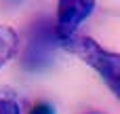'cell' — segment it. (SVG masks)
<instances>
[{"instance_id": "8992f818", "label": "cell", "mask_w": 120, "mask_h": 114, "mask_svg": "<svg viewBox=\"0 0 120 114\" xmlns=\"http://www.w3.org/2000/svg\"><path fill=\"white\" fill-rule=\"evenodd\" d=\"M27 114H55V108L51 104H46V102H38V104H34L30 108Z\"/></svg>"}, {"instance_id": "6da1fadb", "label": "cell", "mask_w": 120, "mask_h": 114, "mask_svg": "<svg viewBox=\"0 0 120 114\" xmlns=\"http://www.w3.org/2000/svg\"><path fill=\"white\" fill-rule=\"evenodd\" d=\"M59 47L63 51L76 55L78 59H82L86 66H91L120 102V53H112V51L103 49L97 40H93L89 36H78V34L61 40Z\"/></svg>"}, {"instance_id": "7a4b0ae2", "label": "cell", "mask_w": 120, "mask_h": 114, "mask_svg": "<svg viewBox=\"0 0 120 114\" xmlns=\"http://www.w3.org/2000/svg\"><path fill=\"white\" fill-rule=\"evenodd\" d=\"M59 47V38L55 34V23L40 19L27 32V42L23 51V68L30 72H40L53 63V53Z\"/></svg>"}, {"instance_id": "3957f363", "label": "cell", "mask_w": 120, "mask_h": 114, "mask_svg": "<svg viewBox=\"0 0 120 114\" xmlns=\"http://www.w3.org/2000/svg\"><path fill=\"white\" fill-rule=\"evenodd\" d=\"M95 0H59L57 2V21H55V34L61 40L72 38L78 28L93 15Z\"/></svg>"}, {"instance_id": "5b68a950", "label": "cell", "mask_w": 120, "mask_h": 114, "mask_svg": "<svg viewBox=\"0 0 120 114\" xmlns=\"http://www.w3.org/2000/svg\"><path fill=\"white\" fill-rule=\"evenodd\" d=\"M0 114H23L17 95L11 89H0Z\"/></svg>"}, {"instance_id": "277c9868", "label": "cell", "mask_w": 120, "mask_h": 114, "mask_svg": "<svg viewBox=\"0 0 120 114\" xmlns=\"http://www.w3.org/2000/svg\"><path fill=\"white\" fill-rule=\"evenodd\" d=\"M19 51V34L11 25H0V68Z\"/></svg>"}]
</instances>
